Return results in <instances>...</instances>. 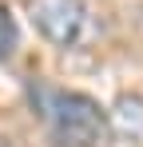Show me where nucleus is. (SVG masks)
Wrapping results in <instances>:
<instances>
[{"mask_svg": "<svg viewBox=\"0 0 143 147\" xmlns=\"http://www.w3.org/2000/svg\"><path fill=\"white\" fill-rule=\"evenodd\" d=\"M32 24L44 40L72 48L88 36V8L84 0H32Z\"/></svg>", "mask_w": 143, "mask_h": 147, "instance_id": "2", "label": "nucleus"}, {"mask_svg": "<svg viewBox=\"0 0 143 147\" xmlns=\"http://www.w3.org/2000/svg\"><path fill=\"white\" fill-rule=\"evenodd\" d=\"M111 135L123 147H143V99L127 96L111 111Z\"/></svg>", "mask_w": 143, "mask_h": 147, "instance_id": "3", "label": "nucleus"}, {"mask_svg": "<svg viewBox=\"0 0 143 147\" xmlns=\"http://www.w3.org/2000/svg\"><path fill=\"white\" fill-rule=\"evenodd\" d=\"M16 44H20V28L12 20V12L0 4V60H8V56L16 52Z\"/></svg>", "mask_w": 143, "mask_h": 147, "instance_id": "4", "label": "nucleus"}, {"mask_svg": "<svg viewBox=\"0 0 143 147\" xmlns=\"http://www.w3.org/2000/svg\"><path fill=\"white\" fill-rule=\"evenodd\" d=\"M32 103L44 115L52 139L64 147H95L107 135V115L92 96L56 84H32Z\"/></svg>", "mask_w": 143, "mask_h": 147, "instance_id": "1", "label": "nucleus"}]
</instances>
